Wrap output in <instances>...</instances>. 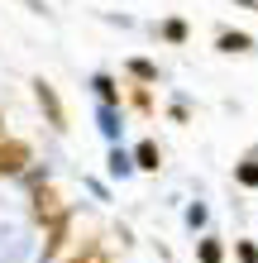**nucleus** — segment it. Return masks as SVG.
<instances>
[{
  "label": "nucleus",
  "mask_w": 258,
  "mask_h": 263,
  "mask_svg": "<svg viewBox=\"0 0 258 263\" xmlns=\"http://www.w3.org/2000/svg\"><path fill=\"white\" fill-rule=\"evenodd\" d=\"M29 167V148L14 144V139H0V177H14Z\"/></svg>",
  "instance_id": "obj_1"
},
{
  "label": "nucleus",
  "mask_w": 258,
  "mask_h": 263,
  "mask_svg": "<svg viewBox=\"0 0 258 263\" xmlns=\"http://www.w3.org/2000/svg\"><path fill=\"white\" fill-rule=\"evenodd\" d=\"M34 91H38V105L48 110V120H53V125H63V101H57V91L48 82H34Z\"/></svg>",
  "instance_id": "obj_2"
},
{
  "label": "nucleus",
  "mask_w": 258,
  "mask_h": 263,
  "mask_svg": "<svg viewBox=\"0 0 258 263\" xmlns=\"http://www.w3.org/2000/svg\"><path fill=\"white\" fill-rule=\"evenodd\" d=\"M220 48H225V53H249L253 39H249V34H220Z\"/></svg>",
  "instance_id": "obj_3"
},
{
  "label": "nucleus",
  "mask_w": 258,
  "mask_h": 263,
  "mask_svg": "<svg viewBox=\"0 0 258 263\" xmlns=\"http://www.w3.org/2000/svg\"><path fill=\"white\" fill-rule=\"evenodd\" d=\"M139 167H158V148L153 144H139Z\"/></svg>",
  "instance_id": "obj_4"
},
{
  "label": "nucleus",
  "mask_w": 258,
  "mask_h": 263,
  "mask_svg": "<svg viewBox=\"0 0 258 263\" xmlns=\"http://www.w3.org/2000/svg\"><path fill=\"white\" fill-rule=\"evenodd\" d=\"M239 182H244V187H258V163H244V167H239Z\"/></svg>",
  "instance_id": "obj_5"
},
{
  "label": "nucleus",
  "mask_w": 258,
  "mask_h": 263,
  "mask_svg": "<svg viewBox=\"0 0 258 263\" xmlns=\"http://www.w3.org/2000/svg\"><path fill=\"white\" fill-rule=\"evenodd\" d=\"M201 263H220V244H215V239L201 244Z\"/></svg>",
  "instance_id": "obj_6"
},
{
  "label": "nucleus",
  "mask_w": 258,
  "mask_h": 263,
  "mask_svg": "<svg viewBox=\"0 0 258 263\" xmlns=\"http://www.w3.org/2000/svg\"><path fill=\"white\" fill-rule=\"evenodd\" d=\"M96 91H101L105 101H115V82H110V77H96Z\"/></svg>",
  "instance_id": "obj_7"
},
{
  "label": "nucleus",
  "mask_w": 258,
  "mask_h": 263,
  "mask_svg": "<svg viewBox=\"0 0 258 263\" xmlns=\"http://www.w3.org/2000/svg\"><path fill=\"white\" fill-rule=\"evenodd\" d=\"M134 77H144V82H153L158 72H153V63H144V58H139V63H134Z\"/></svg>",
  "instance_id": "obj_8"
},
{
  "label": "nucleus",
  "mask_w": 258,
  "mask_h": 263,
  "mask_svg": "<svg viewBox=\"0 0 258 263\" xmlns=\"http://www.w3.org/2000/svg\"><path fill=\"white\" fill-rule=\"evenodd\" d=\"M239 258H244V263H258V249H253V244H239Z\"/></svg>",
  "instance_id": "obj_9"
},
{
  "label": "nucleus",
  "mask_w": 258,
  "mask_h": 263,
  "mask_svg": "<svg viewBox=\"0 0 258 263\" xmlns=\"http://www.w3.org/2000/svg\"><path fill=\"white\" fill-rule=\"evenodd\" d=\"M72 263H101V258L96 254H82V258H72Z\"/></svg>",
  "instance_id": "obj_10"
},
{
  "label": "nucleus",
  "mask_w": 258,
  "mask_h": 263,
  "mask_svg": "<svg viewBox=\"0 0 258 263\" xmlns=\"http://www.w3.org/2000/svg\"><path fill=\"white\" fill-rule=\"evenodd\" d=\"M0 139H5V129H0Z\"/></svg>",
  "instance_id": "obj_11"
}]
</instances>
